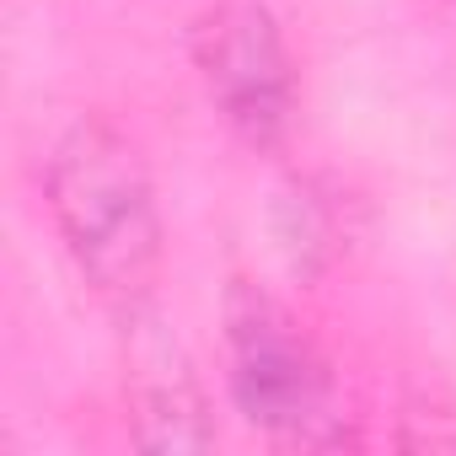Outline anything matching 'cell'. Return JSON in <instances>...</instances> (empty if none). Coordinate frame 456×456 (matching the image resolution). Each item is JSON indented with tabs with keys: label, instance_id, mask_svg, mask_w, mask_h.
Returning a JSON list of instances; mask_svg holds the SVG:
<instances>
[{
	"label": "cell",
	"instance_id": "4",
	"mask_svg": "<svg viewBox=\"0 0 456 456\" xmlns=\"http://www.w3.org/2000/svg\"><path fill=\"white\" fill-rule=\"evenodd\" d=\"M129 419H134L140 445H156V451L215 445V424H209V403L199 392V376L188 370V360L167 338L140 344L129 360Z\"/></svg>",
	"mask_w": 456,
	"mask_h": 456
},
{
	"label": "cell",
	"instance_id": "2",
	"mask_svg": "<svg viewBox=\"0 0 456 456\" xmlns=\"http://www.w3.org/2000/svg\"><path fill=\"white\" fill-rule=\"evenodd\" d=\"M225 338H232V397L248 424L306 445L338 440L333 376L274 296L237 285L225 301Z\"/></svg>",
	"mask_w": 456,
	"mask_h": 456
},
{
	"label": "cell",
	"instance_id": "1",
	"mask_svg": "<svg viewBox=\"0 0 456 456\" xmlns=\"http://www.w3.org/2000/svg\"><path fill=\"white\" fill-rule=\"evenodd\" d=\"M44 193L86 285L113 306H140L161 269V215L140 151L113 124L81 118L49 151Z\"/></svg>",
	"mask_w": 456,
	"mask_h": 456
},
{
	"label": "cell",
	"instance_id": "3",
	"mask_svg": "<svg viewBox=\"0 0 456 456\" xmlns=\"http://www.w3.org/2000/svg\"><path fill=\"white\" fill-rule=\"evenodd\" d=\"M193 65L209 102L248 145H280L296 113V70L285 33L258 0H220L193 28Z\"/></svg>",
	"mask_w": 456,
	"mask_h": 456
}]
</instances>
